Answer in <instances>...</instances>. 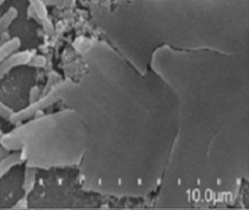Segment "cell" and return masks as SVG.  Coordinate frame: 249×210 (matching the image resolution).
Returning a JSON list of instances; mask_svg holds the SVG:
<instances>
[{
	"label": "cell",
	"instance_id": "obj_11",
	"mask_svg": "<svg viewBox=\"0 0 249 210\" xmlns=\"http://www.w3.org/2000/svg\"><path fill=\"white\" fill-rule=\"evenodd\" d=\"M3 137H4V133H3L2 129H1V126H0V142H1V140H2Z\"/></svg>",
	"mask_w": 249,
	"mask_h": 210
},
{
	"label": "cell",
	"instance_id": "obj_2",
	"mask_svg": "<svg viewBox=\"0 0 249 210\" xmlns=\"http://www.w3.org/2000/svg\"><path fill=\"white\" fill-rule=\"evenodd\" d=\"M25 159V155L23 152H14L12 154H7L0 158V178L6 175L13 167L21 164Z\"/></svg>",
	"mask_w": 249,
	"mask_h": 210
},
{
	"label": "cell",
	"instance_id": "obj_15",
	"mask_svg": "<svg viewBox=\"0 0 249 210\" xmlns=\"http://www.w3.org/2000/svg\"><path fill=\"white\" fill-rule=\"evenodd\" d=\"M238 210H241V209H238Z\"/></svg>",
	"mask_w": 249,
	"mask_h": 210
},
{
	"label": "cell",
	"instance_id": "obj_7",
	"mask_svg": "<svg viewBox=\"0 0 249 210\" xmlns=\"http://www.w3.org/2000/svg\"><path fill=\"white\" fill-rule=\"evenodd\" d=\"M14 113L15 112L8 105H6L4 102H2L0 100V117L1 118L10 121L12 116L14 115Z\"/></svg>",
	"mask_w": 249,
	"mask_h": 210
},
{
	"label": "cell",
	"instance_id": "obj_1",
	"mask_svg": "<svg viewBox=\"0 0 249 210\" xmlns=\"http://www.w3.org/2000/svg\"><path fill=\"white\" fill-rule=\"evenodd\" d=\"M31 55L27 51L24 52H16L6 59L0 62V80L8 74L13 68L26 64L30 61Z\"/></svg>",
	"mask_w": 249,
	"mask_h": 210
},
{
	"label": "cell",
	"instance_id": "obj_8",
	"mask_svg": "<svg viewBox=\"0 0 249 210\" xmlns=\"http://www.w3.org/2000/svg\"><path fill=\"white\" fill-rule=\"evenodd\" d=\"M47 5H59V4H68L72 0H43Z\"/></svg>",
	"mask_w": 249,
	"mask_h": 210
},
{
	"label": "cell",
	"instance_id": "obj_9",
	"mask_svg": "<svg viewBox=\"0 0 249 210\" xmlns=\"http://www.w3.org/2000/svg\"><path fill=\"white\" fill-rule=\"evenodd\" d=\"M15 208H18V209H25L26 208V200L25 198H22L20 200H18L17 202V204L15 205Z\"/></svg>",
	"mask_w": 249,
	"mask_h": 210
},
{
	"label": "cell",
	"instance_id": "obj_5",
	"mask_svg": "<svg viewBox=\"0 0 249 210\" xmlns=\"http://www.w3.org/2000/svg\"><path fill=\"white\" fill-rule=\"evenodd\" d=\"M36 181V173L32 169H27L24 175V181L22 185V189L25 194H28L34 188Z\"/></svg>",
	"mask_w": 249,
	"mask_h": 210
},
{
	"label": "cell",
	"instance_id": "obj_3",
	"mask_svg": "<svg viewBox=\"0 0 249 210\" xmlns=\"http://www.w3.org/2000/svg\"><path fill=\"white\" fill-rule=\"evenodd\" d=\"M20 40L18 37H13L6 40L0 45V62L15 53L20 47Z\"/></svg>",
	"mask_w": 249,
	"mask_h": 210
},
{
	"label": "cell",
	"instance_id": "obj_4",
	"mask_svg": "<svg viewBox=\"0 0 249 210\" xmlns=\"http://www.w3.org/2000/svg\"><path fill=\"white\" fill-rule=\"evenodd\" d=\"M17 17H18V10L15 7H10L0 17V36L9 28V26L14 22Z\"/></svg>",
	"mask_w": 249,
	"mask_h": 210
},
{
	"label": "cell",
	"instance_id": "obj_14",
	"mask_svg": "<svg viewBox=\"0 0 249 210\" xmlns=\"http://www.w3.org/2000/svg\"><path fill=\"white\" fill-rule=\"evenodd\" d=\"M60 210H65V209H60Z\"/></svg>",
	"mask_w": 249,
	"mask_h": 210
},
{
	"label": "cell",
	"instance_id": "obj_6",
	"mask_svg": "<svg viewBox=\"0 0 249 210\" xmlns=\"http://www.w3.org/2000/svg\"><path fill=\"white\" fill-rule=\"evenodd\" d=\"M30 3V8L33 13L40 18L44 19L47 17V9L46 4L43 0H28Z\"/></svg>",
	"mask_w": 249,
	"mask_h": 210
},
{
	"label": "cell",
	"instance_id": "obj_10",
	"mask_svg": "<svg viewBox=\"0 0 249 210\" xmlns=\"http://www.w3.org/2000/svg\"><path fill=\"white\" fill-rule=\"evenodd\" d=\"M8 154V151L6 149H4L2 146H0V158H3L4 156H6Z\"/></svg>",
	"mask_w": 249,
	"mask_h": 210
},
{
	"label": "cell",
	"instance_id": "obj_12",
	"mask_svg": "<svg viewBox=\"0 0 249 210\" xmlns=\"http://www.w3.org/2000/svg\"><path fill=\"white\" fill-rule=\"evenodd\" d=\"M6 1H7V0H0V7H1V6H2Z\"/></svg>",
	"mask_w": 249,
	"mask_h": 210
},
{
	"label": "cell",
	"instance_id": "obj_13",
	"mask_svg": "<svg viewBox=\"0 0 249 210\" xmlns=\"http://www.w3.org/2000/svg\"><path fill=\"white\" fill-rule=\"evenodd\" d=\"M28 210H47V209H28Z\"/></svg>",
	"mask_w": 249,
	"mask_h": 210
}]
</instances>
